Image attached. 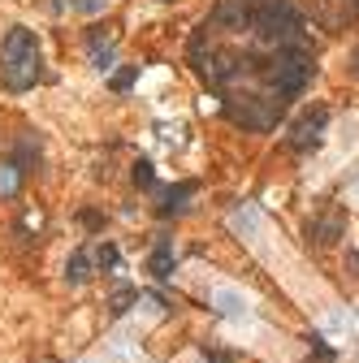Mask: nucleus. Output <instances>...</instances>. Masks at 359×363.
Here are the masks:
<instances>
[{
    "label": "nucleus",
    "instance_id": "nucleus-16",
    "mask_svg": "<svg viewBox=\"0 0 359 363\" xmlns=\"http://www.w3.org/2000/svg\"><path fill=\"white\" fill-rule=\"evenodd\" d=\"M78 221H83L87 229H104V217H100V212H91V208H83V212H78Z\"/></svg>",
    "mask_w": 359,
    "mask_h": 363
},
{
    "label": "nucleus",
    "instance_id": "nucleus-1",
    "mask_svg": "<svg viewBox=\"0 0 359 363\" xmlns=\"http://www.w3.org/2000/svg\"><path fill=\"white\" fill-rule=\"evenodd\" d=\"M186 57L225 117L264 135L312 82V30L290 0H217Z\"/></svg>",
    "mask_w": 359,
    "mask_h": 363
},
{
    "label": "nucleus",
    "instance_id": "nucleus-5",
    "mask_svg": "<svg viewBox=\"0 0 359 363\" xmlns=\"http://www.w3.org/2000/svg\"><path fill=\"white\" fill-rule=\"evenodd\" d=\"M195 195V182H177V186H169V190H160V217H173V212H182L186 208V199Z\"/></svg>",
    "mask_w": 359,
    "mask_h": 363
},
{
    "label": "nucleus",
    "instance_id": "nucleus-12",
    "mask_svg": "<svg viewBox=\"0 0 359 363\" xmlns=\"http://www.w3.org/2000/svg\"><path fill=\"white\" fill-rule=\"evenodd\" d=\"M95 264H100L104 273H113V268H117V264H122L117 246H113V242H100V246H95Z\"/></svg>",
    "mask_w": 359,
    "mask_h": 363
},
{
    "label": "nucleus",
    "instance_id": "nucleus-21",
    "mask_svg": "<svg viewBox=\"0 0 359 363\" xmlns=\"http://www.w3.org/2000/svg\"><path fill=\"white\" fill-rule=\"evenodd\" d=\"M347 5H351V13H359V0H347Z\"/></svg>",
    "mask_w": 359,
    "mask_h": 363
},
{
    "label": "nucleus",
    "instance_id": "nucleus-19",
    "mask_svg": "<svg viewBox=\"0 0 359 363\" xmlns=\"http://www.w3.org/2000/svg\"><path fill=\"white\" fill-rule=\"evenodd\" d=\"M347 268H351V273L359 277V251H351V255H347Z\"/></svg>",
    "mask_w": 359,
    "mask_h": 363
},
{
    "label": "nucleus",
    "instance_id": "nucleus-9",
    "mask_svg": "<svg viewBox=\"0 0 359 363\" xmlns=\"http://www.w3.org/2000/svg\"><path fill=\"white\" fill-rule=\"evenodd\" d=\"M135 303H139V290L135 286H117V290H113V299H108V311H113V316H126Z\"/></svg>",
    "mask_w": 359,
    "mask_h": 363
},
{
    "label": "nucleus",
    "instance_id": "nucleus-17",
    "mask_svg": "<svg viewBox=\"0 0 359 363\" xmlns=\"http://www.w3.org/2000/svg\"><path fill=\"white\" fill-rule=\"evenodd\" d=\"M74 5L83 9V13H100V9H104V0H74Z\"/></svg>",
    "mask_w": 359,
    "mask_h": 363
},
{
    "label": "nucleus",
    "instance_id": "nucleus-15",
    "mask_svg": "<svg viewBox=\"0 0 359 363\" xmlns=\"http://www.w3.org/2000/svg\"><path fill=\"white\" fill-rule=\"evenodd\" d=\"M230 225L238 229V234H242V229H247V234H255V212H238V217H234Z\"/></svg>",
    "mask_w": 359,
    "mask_h": 363
},
{
    "label": "nucleus",
    "instance_id": "nucleus-4",
    "mask_svg": "<svg viewBox=\"0 0 359 363\" xmlns=\"http://www.w3.org/2000/svg\"><path fill=\"white\" fill-rule=\"evenodd\" d=\"M342 234H347V212H342L338 204H329L320 217L307 221V238H312L316 246H329V242H338Z\"/></svg>",
    "mask_w": 359,
    "mask_h": 363
},
{
    "label": "nucleus",
    "instance_id": "nucleus-20",
    "mask_svg": "<svg viewBox=\"0 0 359 363\" xmlns=\"http://www.w3.org/2000/svg\"><path fill=\"white\" fill-rule=\"evenodd\" d=\"M351 70L359 74V48H355V52H351Z\"/></svg>",
    "mask_w": 359,
    "mask_h": 363
},
{
    "label": "nucleus",
    "instance_id": "nucleus-11",
    "mask_svg": "<svg viewBox=\"0 0 359 363\" xmlns=\"http://www.w3.org/2000/svg\"><path fill=\"white\" fill-rule=\"evenodd\" d=\"M130 177H135V186H139V190H152V186H156L152 160H135V169H130Z\"/></svg>",
    "mask_w": 359,
    "mask_h": 363
},
{
    "label": "nucleus",
    "instance_id": "nucleus-18",
    "mask_svg": "<svg viewBox=\"0 0 359 363\" xmlns=\"http://www.w3.org/2000/svg\"><path fill=\"white\" fill-rule=\"evenodd\" d=\"M208 363H238V359L225 355V351H208Z\"/></svg>",
    "mask_w": 359,
    "mask_h": 363
},
{
    "label": "nucleus",
    "instance_id": "nucleus-14",
    "mask_svg": "<svg viewBox=\"0 0 359 363\" xmlns=\"http://www.w3.org/2000/svg\"><path fill=\"white\" fill-rule=\"evenodd\" d=\"M91 65H95V70H113V48H95V52H91Z\"/></svg>",
    "mask_w": 359,
    "mask_h": 363
},
{
    "label": "nucleus",
    "instance_id": "nucleus-23",
    "mask_svg": "<svg viewBox=\"0 0 359 363\" xmlns=\"http://www.w3.org/2000/svg\"><path fill=\"white\" fill-rule=\"evenodd\" d=\"M43 363H57V359H43Z\"/></svg>",
    "mask_w": 359,
    "mask_h": 363
},
{
    "label": "nucleus",
    "instance_id": "nucleus-7",
    "mask_svg": "<svg viewBox=\"0 0 359 363\" xmlns=\"http://www.w3.org/2000/svg\"><path fill=\"white\" fill-rule=\"evenodd\" d=\"M22 186V164L18 160H0V199H13Z\"/></svg>",
    "mask_w": 359,
    "mask_h": 363
},
{
    "label": "nucleus",
    "instance_id": "nucleus-2",
    "mask_svg": "<svg viewBox=\"0 0 359 363\" xmlns=\"http://www.w3.org/2000/svg\"><path fill=\"white\" fill-rule=\"evenodd\" d=\"M43 74V52H39V39L35 30L26 26H13L5 43H0V82L5 91H30Z\"/></svg>",
    "mask_w": 359,
    "mask_h": 363
},
{
    "label": "nucleus",
    "instance_id": "nucleus-13",
    "mask_svg": "<svg viewBox=\"0 0 359 363\" xmlns=\"http://www.w3.org/2000/svg\"><path fill=\"white\" fill-rule=\"evenodd\" d=\"M135 78H139V65L117 70V74H113V91H130V87H135Z\"/></svg>",
    "mask_w": 359,
    "mask_h": 363
},
{
    "label": "nucleus",
    "instance_id": "nucleus-10",
    "mask_svg": "<svg viewBox=\"0 0 359 363\" xmlns=\"http://www.w3.org/2000/svg\"><path fill=\"white\" fill-rule=\"evenodd\" d=\"M217 303H221V307H217L221 316H242V311H247V303H242L234 290H217Z\"/></svg>",
    "mask_w": 359,
    "mask_h": 363
},
{
    "label": "nucleus",
    "instance_id": "nucleus-3",
    "mask_svg": "<svg viewBox=\"0 0 359 363\" xmlns=\"http://www.w3.org/2000/svg\"><path fill=\"white\" fill-rule=\"evenodd\" d=\"M324 126H329V108L316 104V108H307L303 117L290 126V152H316V147L324 143Z\"/></svg>",
    "mask_w": 359,
    "mask_h": 363
},
{
    "label": "nucleus",
    "instance_id": "nucleus-8",
    "mask_svg": "<svg viewBox=\"0 0 359 363\" xmlns=\"http://www.w3.org/2000/svg\"><path fill=\"white\" fill-rule=\"evenodd\" d=\"M87 277H91V255H87V251H74L70 264H65V282H70V286H83Z\"/></svg>",
    "mask_w": 359,
    "mask_h": 363
},
{
    "label": "nucleus",
    "instance_id": "nucleus-22",
    "mask_svg": "<svg viewBox=\"0 0 359 363\" xmlns=\"http://www.w3.org/2000/svg\"><path fill=\"white\" fill-rule=\"evenodd\" d=\"M351 190H355V199H359V182H355V186H351Z\"/></svg>",
    "mask_w": 359,
    "mask_h": 363
},
{
    "label": "nucleus",
    "instance_id": "nucleus-6",
    "mask_svg": "<svg viewBox=\"0 0 359 363\" xmlns=\"http://www.w3.org/2000/svg\"><path fill=\"white\" fill-rule=\"evenodd\" d=\"M148 273L156 277V282H169V277H173V246H169V242H156V246H152Z\"/></svg>",
    "mask_w": 359,
    "mask_h": 363
}]
</instances>
